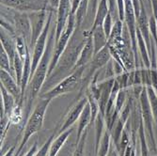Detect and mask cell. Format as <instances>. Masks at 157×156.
<instances>
[{
    "mask_svg": "<svg viewBox=\"0 0 157 156\" xmlns=\"http://www.w3.org/2000/svg\"><path fill=\"white\" fill-rule=\"evenodd\" d=\"M47 1H48V5L51 10L58 9L59 6V3H60V0H47Z\"/></svg>",
    "mask_w": 157,
    "mask_h": 156,
    "instance_id": "cell-37",
    "label": "cell"
},
{
    "mask_svg": "<svg viewBox=\"0 0 157 156\" xmlns=\"http://www.w3.org/2000/svg\"><path fill=\"white\" fill-rule=\"evenodd\" d=\"M10 125L11 123L10 121V118L6 116L4 113L1 114V116H0V144H1V146L6 138L8 130Z\"/></svg>",
    "mask_w": 157,
    "mask_h": 156,
    "instance_id": "cell-27",
    "label": "cell"
},
{
    "mask_svg": "<svg viewBox=\"0 0 157 156\" xmlns=\"http://www.w3.org/2000/svg\"><path fill=\"white\" fill-rule=\"evenodd\" d=\"M46 10H42L40 11L28 12V16H29L31 27H32V37H31L30 47H34L37 40L39 39L42 30L44 29V26L47 21V16H48V12Z\"/></svg>",
    "mask_w": 157,
    "mask_h": 156,
    "instance_id": "cell-10",
    "label": "cell"
},
{
    "mask_svg": "<svg viewBox=\"0 0 157 156\" xmlns=\"http://www.w3.org/2000/svg\"><path fill=\"white\" fill-rule=\"evenodd\" d=\"M88 103H89V100H88V97L86 95L83 96L81 99H79V100L75 104V105L68 112V114L66 115V117L60 126V128L59 130L58 135L67 131L70 128H72V126L79 120L86 105Z\"/></svg>",
    "mask_w": 157,
    "mask_h": 156,
    "instance_id": "cell-9",
    "label": "cell"
},
{
    "mask_svg": "<svg viewBox=\"0 0 157 156\" xmlns=\"http://www.w3.org/2000/svg\"><path fill=\"white\" fill-rule=\"evenodd\" d=\"M109 13V6H108V0H100L96 12H95V16H94V21L92 24V26L90 31L94 30L96 27L103 25V23L107 16V14Z\"/></svg>",
    "mask_w": 157,
    "mask_h": 156,
    "instance_id": "cell-18",
    "label": "cell"
},
{
    "mask_svg": "<svg viewBox=\"0 0 157 156\" xmlns=\"http://www.w3.org/2000/svg\"><path fill=\"white\" fill-rule=\"evenodd\" d=\"M53 14H54V10H49L48 11V16H47V21L44 26V29L42 30L41 34L40 35L39 39L37 40L36 44L33 47V54H32V75L31 78L35 73V70L44 55L45 49H46V44H47V40L51 29V23L53 20ZM31 80V79H30Z\"/></svg>",
    "mask_w": 157,
    "mask_h": 156,
    "instance_id": "cell-6",
    "label": "cell"
},
{
    "mask_svg": "<svg viewBox=\"0 0 157 156\" xmlns=\"http://www.w3.org/2000/svg\"><path fill=\"white\" fill-rule=\"evenodd\" d=\"M0 45H1L6 53L8 54L9 58L10 59L11 65L13 62V59L15 58V55L17 54V49H16V42L15 39H14L7 30L1 27L0 30Z\"/></svg>",
    "mask_w": 157,
    "mask_h": 156,
    "instance_id": "cell-15",
    "label": "cell"
},
{
    "mask_svg": "<svg viewBox=\"0 0 157 156\" xmlns=\"http://www.w3.org/2000/svg\"><path fill=\"white\" fill-rule=\"evenodd\" d=\"M108 6H109V12L113 20H119V13L117 8V0H108ZM115 21V22H116Z\"/></svg>",
    "mask_w": 157,
    "mask_h": 156,
    "instance_id": "cell-33",
    "label": "cell"
},
{
    "mask_svg": "<svg viewBox=\"0 0 157 156\" xmlns=\"http://www.w3.org/2000/svg\"><path fill=\"white\" fill-rule=\"evenodd\" d=\"M85 70L86 66L75 69L72 74L63 80H61L59 84H56L55 87L45 92H42L40 95V98L53 100L54 98H56L60 95L75 91L79 86L82 85Z\"/></svg>",
    "mask_w": 157,
    "mask_h": 156,
    "instance_id": "cell-4",
    "label": "cell"
},
{
    "mask_svg": "<svg viewBox=\"0 0 157 156\" xmlns=\"http://www.w3.org/2000/svg\"><path fill=\"white\" fill-rule=\"evenodd\" d=\"M93 125H94V129H95V149H94V153L96 154L98 150H99L100 142H101L102 137H103L104 133H105V115L103 114V113L99 112V114H98Z\"/></svg>",
    "mask_w": 157,
    "mask_h": 156,
    "instance_id": "cell-21",
    "label": "cell"
},
{
    "mask_svg": "<svg viewBox=\"0 0 157 156\" xmlns=\"http://www.w3.org/2000/svg\"><path fill=\"white\" fill-rule=\"evenodd\" d=\"M81 0H72V9H71V14L75 15V13L80 6Z\"/></svg>",
    "mask_w": 157,
    "mask_h": 156,
    "instance_id": "cell-35",
    "label": "cell"
},
{
    "mask_svg": "<svg viewBox=\"0 0 157 156\" xmlns=\"http://www.w3.org/2000/svg\"><path fill=\"white\" fill-rule=\"evenodd\" d=\"M37 151H38V143L35 142V143L32 145V147L29 149V150H28V151L26 152V154L24 155V156H35V154L37 153Z\"/></svg>",
    "mask_w": 157,
    "mask_h": 156,
    "instance_id": "cell-36",
    "label": "cell"
},
{
    "mask_svg": "<svg viewBox=\"0 0 157 156\" xmlns=\"http://www.w3.org/2000/svg\"><path fill=\"white\" fill-rule=\"evenodd\" d=\"M0 82L1 86H3L14 98L16 99L17 103L22 102V89L18 85L16 79L14 78L12 74L6 72L4 70H0ZM24 104V103H23Z\"/></svg>",
    "mask_w": 157,
    "mask_h": 156,
    "instance_id": "cell-12",
    "label": "cell"
},
{
    "mask_svg": "<svg viewBox=\"0 0 157 156\" xmlns=\"http://www.w3.org/2000/svg\"><path fill=\"white\" fill-rule=\"evenodd\" d=\"M15 152H16V147H15V146H12V147H10V148L8 150V151H7L6 153H4V154L1 155V156H14Z\"/></svg>",
    "mask_w": 157,
    "mask_h": 156,
    "instance_id": "cell-38",
    "label": "cell"
},
{
    "mask_svg": "<svg viewBox=\"0 0 157 156\" xmlns=\"http://www.w3.org/2000/svg\"><path fill=\"white\" fill-rule=\"evenodd\" d=\"M24 62L25 60L19 55L17 53L15 55V58L13 59L12 62V72H13V76L16 79L18 85L21 87V82H22V77H23V72H24Z\"/></svg>",
    "mask_w": 157,
    "mask_h": 156,
    "instance_id": "cell-23",
    "label": "cell"
},
{
    "mask_svg": "<svg viewBox=\"0 0 157 156\" xmlns=\"http://www.w3.org/2000/svg\"><path fill=\"white\" fill-rule=\"evenodd\" d=\"M113 18L111 16L110 12L107 14V16L105 17L104 23H103V28H104V31L107 37V39L109 38L110 34H111V31H112V28H113Z\"/></svg>",
    "mask_w": 157,
    "mask_h": 156,
    "instance_id": "cell-32",
    "label": "cell"
},
{
    "mask_svg": "<svg viewBox=\"0 0 157 156\" xmlns=\"http://www.w3.org/2000/svg\"><path fill=\"white\" fill-rule=\"evenodd\" d=\"M131 142H130V138H129V134H128V131L126 128H124L123 132H122V135H121V137L120 139V142L118 143L117 146H115L118 153H119V156H124V152Z\"/></svg>",
    "mask_w": 157,
    "mask_h": 156,
    "instance_id": "cell-26",
    "label": "cell"
},
{
    "mask_svg": "<svg viewBox=\"0 0 157 156\" xmlns=\"http://www.w3.org/2000/svg\"><path fill=\"white\" fill-rule=\"evenodd\" d=\"M56 46V24L51 26L46 49L42 55V58L35 70V73L28 85V88L25 92V118L24 122H26L31 114V107L35 99L40 95V90L47 79L49 66L53 59L54 50Z\"/></svg>",
    "mask_w": 157,
    "mask_h": 156,
    "instance_id": "cell-2",
    "label": "cell"
},
{
    "mask_svg": "<svg viewBox=\"0 0 157 156\" xmlns=\"http://www.w3.org/2000/svg\"><path fill=\"white\" fill-rule=\"evenodd\" d=\"M141 110H142V118H143L144 120V125L146 127V129L149 133L150 137L152 139V141L154 142L153 139V132H152V112L151 109V105H150V101L149 98L147 97L146 93L143 92L141 94Z\"/></svg>",
    "mask_w": 157,
    "mask_h": 156,
    "instance_id": "cell-14",
    "label": "cell"
},
{
    "mask_svg": "<svg viewBox=\"0 0 157 156\" xmlns=\"http://www.w3.org/2000/svg\"><path fill=\"white\" fill-rule=\"evenodd\" d=\"M100 0H90V7H89V12L90 14H95L98 4Z\"/></svg>",
    "mask_w": 157,
    "mask_h": 156,
    "instance_id": "cell-34",
    "label": "cell"
},
{
    "mask_svg": "<svg viewBox=\"0 0 157 156\" xmlns=\"http://www.w3.org/2000/svg\"><path fill=\"white\" fill-rule=\"evenodd\" d=\"M89 7H90V0H81L80 6L75 13L76 27H82V25L89 11Z\"/></svg>",
    "mask_w": 157,
    "mask_h": 156,
    "instance_id": "cell-24",
    "label": "cell"
},
{
    "mask_svg": "<svg viewBox=\"0 0 157 156\" xmlns=\"http://www.w3.org/2000/svg\"><path fill=\"white\" fill-rule=\"evenodd\" d=\"M51 101L52 100H50V99L40 98V100L38 102L33 112L30 114L27 121L25 122V126L23 130L24 135H23L22 140H21L19 147H18L15 154H14V156H19L22 153V151L24 150L29 138L40 131V129L42 128V125H44L46 110H47Z\"/></svg>",
    "mask_w": 157,
    "mask_h": 156,
    "instance_id": "cell-3",
    "label": "cell"
},
{
    "mask_svg": "<svg viewBox=\"0 0 157 156\" xmlns=\"http://www.w3.org/2000/svg\"><path fill=\"white\" fill-rule=\"evenodd\" d=\"M58 135L56 132H54L49 137L48 139L45 141V143L41 146V148L40 150H38L37 153L35 154V156H48L49 155V150H50V147H51V144L53 142V140L55 139V136Z\"/></svg>",
    "mask_w": 157,
    "mask_h": 156,
    "instance_id": "cell-30",
    "label": "cell"
},
{
    "mask_svg": "<svg viewBox=\"0 0 157 156\" xmlns=\"http://www.w3.org/2000/svg\"><path fill=\"white\" fill-rule=\"evenodd\" d=\"M23 103H17L15 107L13 108L10 115V121L12 125H19L24 121V116H23Z\"/></svg>",
    "mask_w": 157,
    "mask_h": 156,
    "instance_id": "cell-25",
    "label": "cell"
},
{
    "mask_svg": "<svg viewBox=\"0 0 157 156\" xmlns=\"http://www.w3.org/2000/svg\"><path fill=\"white\" fill-rule=\"evenodd\" d=\"M72 9V0H60L59 6L56 10V42L61 36L65 29L68 19L71 14Z\"/></svg>",
    "mask_w": 157,
    "mask_h": 156,
    "instance_id": "cell-11",
    "label": "cell"
},
{
    "mask_svg": "<svg viewBox=\"0 0 157 156\" xmlns=\"http://www.w3.org/2000/svg\"><path fill=\"white\" fill-rule=\"evenodd\" d=\"M1 6L21 12L40 11L48 9L47 0H0Z\"/></svg>",
    "mask_w": 157,
    "mask_h": 156,
    "instance_id": "cell-8",
    "label": "cell"
},
{
    "mask_svg": "<svg viewBox=\"0 0 157 156\" xmlns=\"http://www.w3.org/2000/svg\"><path fill=\"white\" fill-rule=\"evenodd\" d=\"M0 68H1V70H4L13 75L10 59L9 58L8 54L6 53V51L1 45H0Z\"/></svg>",
    "mask_w": 157,
    "mask_h": 156,
    "instance_id": "cell-28",
    "label": "cell"
},
{
    "mask_svg": "<svg viewBox=\"0 0 157 156\" xmlns=\"http://www.w3.org/2000/svg\"><path fill=\"white\" fill-rule=\"evenodd\" d=\"M0 93H1L0 96H1V104L3 105L4 114L10 117L11 111L17 104V101L3 86H0ZM1 114H3V113H1Z\"/></svg>",
    "mask_w": 157,
    "mask_h": 156,
    "instance_id": "cell-20",
    "label": "cell"
},
{
    "mask_svg": "<svg viewBox=\"0 0 157 156\" xmlns=\"http://www.w3.org/2000/svg\"><path fill=\"white\" fill-rule=\"evenodd\" d=\"M95 53H94V45H93V40H92V37H89L87 41L80 53L79 55V59L75 64V67L74 69V70L77 68L80 67H84V66H87L91 59H93Z\"/></svg>",
    "mask_w": 157,
    "mask_h": 156,
    "instance_id": "cell-16",
    "label": "cell"
},
{
    "mask_svg": "<svg viewBox=\"0 0 157 156\" xmlns=\"http://www.w3.org/2000/svg\"><path fill=\"white\" fill-rule=\"evenodd\" d=\"M12 26L15 31V35L21 37L30 47L31 37H32V27L29 16L27 12H21L18 10H14L12 13Z\"/></svg>",
    "mask_w": 157,
    "mask_h": 156,
    "instance_id": "cell-7",
    "label": "cell"
},
{
    "mask_svg": "<svg viewBox=\"0 0 157 156\" xmlns=\"http://www.w3.org/2000/svg\"><path fill=\"white\" fill-rule=\"evenodd\" d=\"M91 124V108L90 104L88 103L86 105L82 114L78 120V126H77V134H76V142L75 144L78 143V141L80 140L82 135L84 132L88 129L89 125Z\"/></svg>",
    "mask_w": 157,
    "mask_h": 156,
    "instance_id": "cell-17",
    "label": "cell"
},
{
    "mask_svg": "<svg viewBox=\"0 0 157 156\" xmlns=\"http://www.w3.org/2000/svg\"><path fill=\"white\" fill-rule=\"evenodd\" d=\"M83 35L86 38L92 37L93 40V45H94V53H98L100 50H102L104 47L107 45L108 39L104 31L103 25H100L96 27L94 30L90 31V30H84Z\"/></svg>",
    "mask_w": 157,
    "mask_h": 156,
    "instance_id": "cell-13",
    "label": "cell"
},
{
    "mask_svg": "<svg viewBox=\"0 0 157 156\" xmlns=\"http://www.w3.org/2000/svg\"><path fill=\"white\" fill-rule=\"evenodd\" d=\"M112 138H111V133L109 130H105L104 133V135L102 137L101 142H100V146H99V150L97 151L96 154H94V156H107L111 144H112Z\"/></svg>",
    "mask_w": 157,
    "mask_h": 156,
    "instance_id": "cell-22",
    "label": "cell"
},
{
    "mask_svg": "<svg viewBox=\"0 0 157 156\" xmlns=\"http://www.w3.org/2000/svg\"><path fill=\"white\" fill-rule=\"evenodd\" d=\"M152 5H153V10H154V18L157 20V0H152Z\"/></svg>",
    "mask_w": 157,
    "mask_h": 156,
    "instance_id": "cell-40",
    "label": "cell"
},
{
    "mask_svg": "<svg viewBox=\"0 0 157 156\" xmlns=\"http://www.w3.org/2000/svg\"><path fill=\"white\" fill-rule=\"evenodd\" d=\"M149 101H150L153 119L157 124V97L155 93L152 91V89H149Z\"/></svg>",
    "mask_w": 157,
    "mask_h": 156,
    "instance_id": "cell-31",
    "label": "cell"
},
{
    "mask_svg": "<svg viewBox=\"0 0 157 156\" xmlns=\"http://www.w3.org/2000/svg\"><path fill=\"white\" fill-rule=\"evenodd\" d=\"M87 40L88 38L84 37L83 31L81 32V27H76L69 41L67 48L62 54L61 58L59 60L58 64H56V68L54 69L53 73L47 77L44 85V87H42V89H45L47 86L48 88L52 89L56 84H59L61 80L66 78L74 72L75 64L79 59L80 53Z\"/></svg>",
    "mask_w": 157,
    "mask_h": 156,
    "instance_id": "cell-1",
    "label": "cell"
},
{
    "mask_svg": "<svg viewBox=\"0 0 157 156\" xmlns=\"http://www.w3.org/2000/svg\"><path fill=\"white\" fill-rule=\"evenodd\" d=\"M88 137V129L84 132L78 143L75 144V149L73 151L72 156H86L85 155V149H86V141Z\"/></svg>",
    "mask_w": 157,
    "mask_h": 156,
    "instance_id": "cell-29",
    "label": "cell"
},
{
    "mask_svg": "<svg viewBox=\"0 0 157 156\" xmlns=\"http://www.w3.org/2000/svg\"><path fill=\"white\" fill-rule=\"evenodd\" d=\"M107 156H119V153H118V151H117V150H116V148L113 143L111 144V147H110V150H109Z\"/></svg>",
    "mask_w": 157,
    "mask_h": 156,
    "instance_id": "cell-39",
    "label": "cell"
},
{
    "mask_svg": "<svg viewBox=\"0 0 157 156\" xmlns=\"http://www.w3.org/2000/svg\"><path fill=\"white\" fill-rule=\"evenodd\" d=\"M75 28H76L75 15H74V14H70L65 29L63 30V32H62L61 36L59 37V39L58 40V41L56 42L53 59H52L50 66H49V70H48L47 77L53 73L54 69L56 68L59 60L60 59L62 54L64 53L65 49L67 48V46L69 44V41L71 40V38H72V36H73V34H74V32L75 30Z\"/></svg>",
    "mask_w": 157,
    "mask_h": 156,
    "instance_id": "cell-5",
    "label": "cell"
},
{
    "mask_svg": "<svg viewBox=\"0 0 157 156\" xmlns=\"http://www.w3.org/2000/svg\"><path fill=\"white\" fill-rule=\"evenodd\" d=\"M73 131H74L73 128H70L67 131L58 135V136L56 137V139L53 140V142L51 144L48 156H58L59 155L60 150L65 146L69 136L71 135V134L73 133Z\"/></svg>",
    "mask_w": 157,
    "mask_h": 156,
    "instance_id": "cell-19",
    "label": "cell"
}]
</instances>
